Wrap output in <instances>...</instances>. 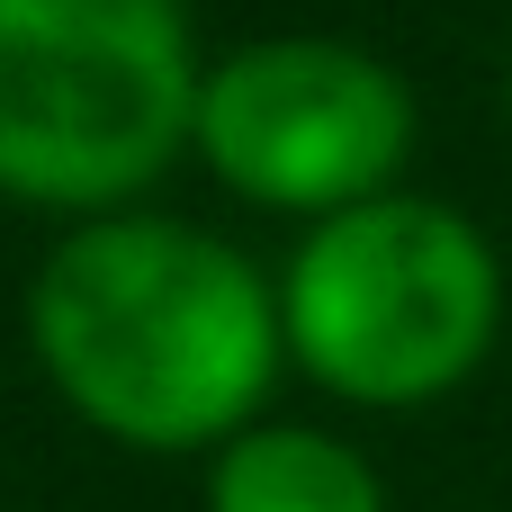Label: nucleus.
I'll return each instance as SVG.
<instances>
[{
  "label": "nucleus",
  "instance_id": "1",
  "mask_svg": "<svg viewBox=\"0 0 512 512\" xmlns=\"http://www.w3.org/2000/svg\"><path fill=\"white\" fill-rule=\"evenodd\" d=\"M27 342L63 405L126 450H225L279 378V288L171 216L72 225L27 297Z\"/></svg>",
  "mask_w": 512,
  "mask_h": 512
},
{
  "label": "nucleus",
  "instance_id": "2",
  "mask_svg": "<svg viewBox=\"0 0 512 512\" xmlns=\"http://www.w3.org/2000/svg\"><path fill=\"white\" fill-rule=\"evenodd\" d=\"M198 36L180 0H0V189L117 207L189 144Z\"/></svg>",
  "mask_w": 512,
  "mask_h": 512
},
{
  "label": "nucleus",
  "instance_id": "3",
  "mask_svg": "<svg viewBox=\"0 0 512 512\" xmlns=\"http://www.w3.org/2000/svg\"><path fill=\"white\" fill-rule=\"evenodd\" d=\"M495 243L441 198H369L315 216L279 279L288 360L351 405H432L495 351Z\"/></svg>",
  "mask_w": 512,
  "mask_h": 512
},
{
  "label": "nucleus",
  "instance_id": "4",
  "mask_svg": "<svg viewBox=\"0 0 512 512\" xmlns=\"http://www.w3.org/2000/svg\"><path fill=\"white\" fill-rule=\"evenodd\" d=\"M189 144L252 207L342 216L387 198L414 144V90L360 45L270 36V45H234L198 81Z\"/></svg>",
  "mask_w": 512,
  "mask_h": 512
},
{
  "label": "nucleus",
  "instance_id": "5",
  "mask_svg": "<svg viewBox=\"0 0 512 512\" xmlns=\"http://www.w3.org/2000/svg\"><path fill=\"white\" fill-rule=\"evenodd\" d=\"M207 512H387V495L351 441L297 432V423H252L216 450Z\"/></svg>",
  "mask_w": 512,
  "mask_h": 512
}]
</instances>
